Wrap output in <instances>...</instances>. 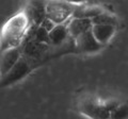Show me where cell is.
Masks as SVG:
<instances>
[{
    "mask_svg": "<svg viewBox=\"0 0 128 119\" xmlns=\"http://www.w3.org/2000/svg\"><path fill=\"white\" fill-rule=\"evenodd\" d=\"M30 22L24 12L16 14L8 20L2 28L0 36V48L6 51L11 48H16L22 45L30 29Z\"/></svg>",
    "mask_w": 128,
    "mask_h": 119,
    "instance_id": "6da1fadb",
    "label": "cell"
},
{
    "mask_svg": "<svg viewBox=\"0 0 128 119\" xmlns=\"http://www.w3.org/2000/svg\"><path fill=\"white\" fill-rule=\"evenodd\" d=\"M35 67H36V65L33 62H31L30 60H28L24 55H22V58L12 67L9 72L4 77L1 78L0 87H8L18 83L27 76H29Z\"/></svg>",
    "mask_w": 128,
    "mask_h": 119,
    "instance_id": "7a4b0ae2",
    "label": "cell"
},
{
    "mask_svg": "<svg viewBox=\"0 0 128 119\" xmlns=\"http://www.w3.org/2000/svg\"><path fill=\"white\" fill-rule=\"evenodd\" d=\"M77 5L66 2L65 0H48L46 6V16L56 25H62L73 16Z\"/></svg>",
    "mask_w": 128,
    "mask_h": 119,
    "instance_id": "3957f363",
    "label": "cell"
},
{
    "mask_svg": "<svg viewBox=\"0 0 128 119\" xmlns=\"http://www.w3.org/2000/svg\"><path fill=\"white\" fill-rule=\"evenodd\" d=\"M48 0H27L22 12L27 16L31 26H41L46 16V6Z\"/></svg>",
    "mask_w": 128,
    "mask_h": 119,
    "instance_id": "277c9868",
    "label": "cell"
},
{
    "mask_svg": "<svg viewBox=\"0 0 128 119\" xmlns=\"http://www.w3.org/2000/svg\"><path fill=\"white\" fill-rule=\"evenodd\" d=\"M22 47V55L31 62H33L35 65H38V62L45 59V55L49 51L50 45L44 43H40L35 39H28L24 42Z\"/></svg>",
    "mask_w": 128,
    "mask_h": 119,
    "instance_id": "5b68a950",
    "label": "cell"
},
{
    "mask_svg": "<svg viewBox=\"0 0 128 119\" xmlns=\"http://www.w3.org/2000/svg\"><path fill=\"white\" fill-rule=\"evenodd\" d=\"M102 48L92 33V29L86 32L79 35L77 38H75V49L82 53H93L97 52Z\"/></svg>",
    "mask_w": 128,
    "mask_h": 119,
    "instance_id": "8992f818",
    "label": "cell"
},
{
    "mask_svg": "<svg viewBox=\"0 0 128 119\" xmlns=\"http://www.w3.org/2000/svg\"><path fill=\"white\" fill-rule=\"evenodd\" d=\"M80 111L86 116L91 117L92 119H109L110 118V111L107 109L106 104L93 101V100H86L80 104Z\"/></svg>",
    "mask_w": 128,
    "mask_h": 119,
    "instance_id": "52a82bcc",
    "label": "cell"
},
{
    "mask_svg": "<svg viewBox=\"0 0 128 119\" xmlns=\"http://www.w3.org/2000/svg\"><path fill=\"white\" fill-rule=\"evenodd\" d=\"M22 55V47H16V48H11L3 51L1 58H0V77H4L11 70L12 67L18 62Z\"/></svg>",
    "mask_w": 128,
    "mask_h": 119,
    "instance_id": "ba28073f",
    "label": "cell"
},
{
    "mask_svg": "<svg viewBox=\"0 0 128 119\" xmlns=\"http://www.w3.org/2000/svg\"><path fill=\"white\" fill-rule=\"evenodd\" d=\"M92 27H93V23H92V20L89 18H73L72 17L68 25H67V30H68L70 37L75 39L82 33L91 30Z\"/></svg>",
    "mask_w": 128,
    "mask_h": 119,
    "instance_id": "9c48e42d",
    "label": "cell"
},
{
    "mask_svg": "<svg viewBox=\"0 0 128 119\" xmlns=\"http://www.w3.org/2000/svg\"><path fill=\"white\" fill-rule=\"evenodd\" d=\"M116 32V26L113 25H93L92 33L100 45H106L114 36Z\"/></svg>",
    "mask_w": 128,
    "mask_h": 119,
    "instance_id": "30bf717a",
    "label": "cell"
},
{
    "mask_svg": "<svg viewBox=\"0 0 128 119\" xmlns=\"http://www.w3.org/2000/svg\"><path fill=\"white\" fill-rule=\"evenodd\" d=\"M70 37L67 26L62 23V25H57L52 30L49 32V39H50V45L52 46H61L67 41Z\"/></svg>",
    "mask_w": 128,
    "mask_h": 119,
    "instance_id": "8fae6325",
    "label": "cell"
},
{
    "mask_svg": "<svg viewBox=\"0 0 128 119\" xmlns=\"http://www.w3.org/2000/svg\"><path fill=\"white\" fill-rule=\"evenodd\" d=\"M106 9H102V6H97V5H90V6H86V5H77V7L75 9L74 13H73V18H89L92 19L96 16H98L99 14L104 13Z\"/></svg>",
    "mask_w": 128,
    "mask_h": 119,
    "instance_id": "7c38bea8",
    "label": "cell"
},
{
    "mask_svg": "<svg viewBox=\"0 0 128 119\" xmlns=\"http://www.w3.org/2000/svg\"><path fill=\"white\" fill-rule=\"evenodd\" d=\"M93 25H113L118 26V18L113 14L105 11L104 13L99 14L98 16L91 19Z\"/></svg>",
    "mask_w": 128,
    "mask_h": 119,
    "instance_id": "4fadbf2b",
    "label": "cell"
},
{
    "mask_svg": "<svg viewBox=\"0 0 128 119\" xmlns=\"http://www.w3.org/2000/svg\"><path fill=\"white\" fill-rule=\"evenodd\" d=\"M128 118V104H120L110 113L109 119H127Z\"/></svg>",
    "mask_w": 128,
    "mask_h": 119,
    "instance_id": "5bb4252c",
    "label": "cell"
},
{
    "mask_svg": "<svg viewBox=\"0 0 128 119\" xmlns=\"http://www.w3.org/2000/svg\"><path fill=\"white\" fill-rule=\"evenodd\" d=\"M56 26H57V25H56V23H54L52 20H51V19L48 18V17H46V18L42 21V23H41V27H43L46 31H48V32H50V31L52 30Z\"/></svg>",
    "mask_w": 128,
    "mask_h": 119,
    "instance_id": "9a60e30c",
    "label": "cell"
},
{
    "mask_svg": "<svg viewBox=\"0 0 128 119\" xmlns=\"http://www.w3.org/2000/svg\"><path fill=\"white\" fill-rule=\"evenodd\" d=\"M66 2H68V3H72V4H74V5H76V4H81V5H83L84 3H86L89 0H65Z\"/></svg>",
    "mask_w": 128,
    "mask_h": 119,
    "instance_id": "2e32d148",
    "label": "cell"
}]
</instances>
